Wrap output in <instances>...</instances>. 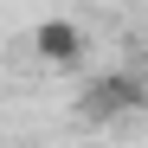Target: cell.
Returning <instances> with one entry per match:
<instances>
[{"instance_id":"obj_1","label":"cell","mask_w":148,"mask_h":148,"mask_svg":"<svg viewBox=\"0 0 148 148\" xmlns=\"http://www.w3.org/2000/svg\"><path fill=\"white\" fill-rule=\"evenodd\" d=\"M148 103V84L135 71H103L97 84H84V116L90 122H116V116H135Z\"/></svg>"},{"instance_id":"obj_2","label":"cell","mask_w":148,"mask_h":148,"mask_svg":"<svg viewBox=\"0 0 148 148\" xmlns=\"http://www.w3.org/2000/svg\"><path fill=\"white\" fill-rule=\"evenodd\" d=\"M32 45H39L45 64H77L84 58V32L71 26V19H45V26L32 32Z\"/></svg>"}]
</instances>
